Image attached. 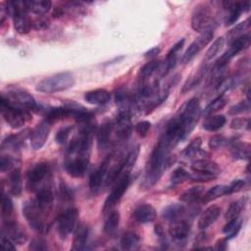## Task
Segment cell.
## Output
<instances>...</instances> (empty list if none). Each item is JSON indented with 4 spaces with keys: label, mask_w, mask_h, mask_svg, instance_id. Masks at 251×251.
Returning <instances> with one entry per match:
<instances>
[{
    "label": "cell",
    "mask_w": 251,
    "mask_h": 251,
    "mask_svg": "<svg viewBox=\"0 0 251 251\" xmlns=\"http://www.w3.org/2000/svg\"><path fill=\"white\" fill-rule=\"evenodd\" d=\"M69 117H72V111L67 105H65L63 107H56L47 111L45 120L48 121L50 124H53L57 121H60Z\"/></svg>",
    "instance_id": "4dcf8cb0"
},
{
    "label": "cell",
    "mask_w": 251,
    "mask_h": 251,
    "mask_svg": "<svg viewBox=\"0 0 251 251\" xmlns=\"http://www.w3.org/2000/svg\"><path fill=\"white\" fill-rule=\"evenodd\" d=\"M214 37L213 30H207L202 32L186 49L184 54L182 55L181 62L183 64L189 63L205 46H207Z\"/></svg>",
    "instance_id": "30bf717a"
},
{
    "label": "cell",
    "mask_w": 251,
    "mask_h": 251,
    "mask_svg": "<svg viewBox=\"0 0 251 251\" xmlns=\"http://www.w3.org/2000/svg\"><path fill=\"white\" fill-rule=\"evenodd\" d=\"M249 45H250V36H249V34H245V35L235 39L234 41H232L230 43L229 48L216 61L215 70L222 71L230 62V60L233 57H235L238 53H240L241 51L248 48Z\"/></svg>",
    "instance_id": "52a82bcc"
},
{
    "label": "cell",
    "mask_w": 251,
    "mask_h": 251,
    "mask_svg": "<svg viewBox=\"0 0 251 251\" xmlns=\"http://www.w3.org/2000/svg\"><path fill=\"white\" fill-rule=\"evenodd\" d=\"M50 25V22L48 19L40 17L37 18L36 20H34L32 22V27L36 30H42V29H46Z\"/></svg>",
    "instance_id": "6f0895ef"
},
{
    "label": "cell",
    "mask_w": 251,
    "mask_h": 251,
    "mask_svg": "<svg viewBox=\"0 0 251 251\" xmlns=\"http://www.w3.org/2000/svg\"><path fill=\"white\" fill-rule=\"evenodd\" d=\"M13 243L14 242L10 238H8L6 235H4V234L1 235V245L3 248H5L7 250H15L16 247L14 246Z\"/></svg>",
    "instance_id": "91938a15"
},
{
    "label": "cell",
    "mask_w": 251,
    "mask_h": 251,
    "mask_svg": "<svg viewBox=\"0 0 251 251\" xmlns=\"http://www.w3.org/2000/svg\"><path fill=\"white\" fill-rule=\"evenodd\" d=\"M190 231V225L185 220H176L172 222L169 227V234L176 243H182L186 240Z\"/></svg>",
    "instance_id": "e0dca14e"
},
{
    "label": "cell",
    "mask_w": 251,
    "mask_h": 251,
    "mask_svg": "<svg viewBox=\"0 0 251 251\" xmlns=\"http://www.w3.org/2000/svg\"><path fill=\"white\" fill-rule=\"evenodd\" d=\"M227 238H221L216 242V246L214 249L219 250V251H225L227 248Z\"/></svg>",
    "instance_id": "94428289"
},
{
    "label": "cell",
    "mask_w": 251,
    "mask_h": 251,
    "mask_svg": "<svg viewBox=\"0 0 251 251\" xmlns=\"http://www.w3.org/2000/svg\"><path fill=\"white\" fill-rule=\"evenodd\" d=\"M226 189H227L226 185H222V184L215 185L202 195V197H201L202 201L204 203H209L211 201H214L217 198L226 195Z\"/></svg>",
    "instance_id": "74e56055"
},
{
    "label": "cell",
    "mask_w": 251,
    "mask_h": 251,
    "mask_svg": "<svg viewBox=\"0 0 251 251\" xmlns=\"http://www.w3.org/2000/svg\"><path fill=\"white\" fill-rule=\"evenodd\" d=\"M200 111L199 100L194 97L186 101L174 117L181 128L182 140L185 139L195 127L200 116Z\"/></svg>",
    "instance_id": "6da1fadb"
},
{
    "label": "cell",
    "mask_w": 251,
    "mask_h": 251,
    "mask_svg": "<svg viewBox=\"0 0 251 251\" xmlns=\"http://www.w3.org/2000/svg\"><path fill=\"white\" fill-rule=\"evenodd\" d=\"M116 102L120 106V108L123 110V112H127V113H128L129 106L132 104V100L129 94L124 89H120L116 92Z\"/></svg>",
    "instance_id": "7bdbcfd3"
},
{
    "label": "cell",
    "mask_w": 251,
    "mask_h": 251,
    "mask_svg": "<svg viewBox=\"0 0 251 251\" xmlns=\"http://www.w3.org/2000/svg\"><path fill=\"white\" fill-rule=\"evenodd\" d=\"M133 218L140 224H148L155 220L156 211L150 204H140L133 210Z\"/></svg>",
    "instance_id": "ffe728a7"
},
{
    "label": "cell",
    "mask_w": 251,
    "mask_h": 251,
    "mask_svg": "<svg viewBox=\"0 0 251 251\" xmlns=\"http://www.w3.org/2000/svg\"><path fill=\"white\" fill-rule=\"evenodd\" d=\"M72 131V126H64L60 128L55 136V140L58 144H65L69 139L70 133Z\"/></svg>",
    "instance_id": "681fc988"
},
{
    "label": "cell",
    "mask_w": 251,
    "mask_h": 251,
    "mask_svg": "<svg viewBox=\"0 0 251 251\" xmlns=\"http://www.w3.org/2000/svg\"><path fill=\"white\" fill-rule=\"evenodd\" d=\"M215 19L211 8L207 4H199L195 7L191 17V27L197 32L213 30Z\"/></svg>",
    "instance_id": "5b68a950"
},
{
    "label": "cell",
    "mask_w": 251,
    "mask_h": 251,
    "mask_svg": "<svg viewBox=\"0 0 251 251\" xmlns=\"http://www.w3.org/2000/svg\"><path fill=\"white\" fill-rule=\"evenodd\" d=\"M1 113L12 128H19L30 120V114L27 110L10 104L4 95L1 96Z\"/></svg>",
    "instance_id": "3957f363"
},
{
    "label": "cell",
    "mask_w": 251,
    "mask_h": 251,
    "mask_svg": "<svg viewBox=\"0 0 251 251\" xmlns=\"http://www.w3.org/2000/svg\"><path fill=\"white\" fill-rule=\"evenodd\" d=\"M13 210H14V205L11 198L8 195L3 194L2 201H1V215L4 221L11 220L10 217L13 214Z\"/></svg>",
    "instance_id": "ee69618b"
},
{
    "label": "cell",
    "mask_w": 251,
    "mask_h": 251,
    "mask_svg": "<svg viewBox=\"0 0 251 251\" xmlns=\"http://www.w3.org/2000/svg\"><path fill=\"white\" fill-rule=\"evenodd\" d=\"M249 125H250V121L249 119H244V118H235L231 121L230 123V127L233 129H240L243 128L245 126H247V127L249 128Z\"/></svg>",
    "instance_id": "11a10c76"
},
{
    "label": "cell",
    "mask_w": 251,
    "mask_h": 251,
    "mask_svg": "<svg viewBox=\"0 0 251 251\" xmlns=\"http://www.w3.org/2000/svg\"><path fill=\"white\" fill-rule=\"evenodd\" d=\"M201 138L197 137L195 139H193L187 146L186 148L183 150L182 155L185 158H191L194 157L195 155H197L200 152V146H201Z\"/></svg>",
    "instance_id": "f6af8a7d"
},
{
    "label": "cell",
    "mask_w": 251,
    "mask_h": 251,
    "mask_svg": "<svg viewBox=\"0 0 251 251\" xmlns=\"http://www.w3.org/2000/svg\"><path fill=\"white\" fill-rule=\"evenodd\" d=\"M190 168L192 169L193 172H199V173H205V174H210L218 176L221 174V168L219 165L213 161L207 160V159H198L194 160Z\"/></svg>",
    "instance_id": "d6986e66"
},
{
    "label": "cell",
    "mask_w": 251,
    "mask_h": 251,
    "mask_svg": "<svg viewBox=\"0 0 251 251\" xmlns=\"http://www.w3.org/2000/svg\"><path fill=\"white\" fill-rule=\"evenodd\" d=\"M121 216L118 211H111L104 223V231L108 235H114L119 227Z\"/></svg>",
    "instance_id": "1f68e13d"
},
{
    "label": "cell",
    "mask_w": 251,
    "mask_h": 251,
    "mask_svg": "<svg viewBox=\"0 0 251 251\" xmlns=\"http://www.w3.org/2000/svg\"><path fill=\"white\" fill-rule=\"evenodd\" d=\"M225 41H226L225 37H223V36L218 37L217 39L214 40L212 45L208 48V50L205 53V58H204L205 63L214 59L223 50V48L225 46Z\"/></svg>",
    "instance_id": "f35d334b"
},
{
    "label": "cell",
    "mask_w": 251,
    "mask_h": 251,
    "mask_svg": "<svg viewBox=\"0 0 251 251\" xmlns=\"http://www.w3.org/2000/svg\"><path fill=\"white\" fill-rule=\"evenodd\" d=\"M246 202H247L246 198H241V199H238V200L230 203V205L228 206V208L226 211L225 219L226 221H229V220L238 218L241 211L244 209Z\"/></svg>",
    "instance_id": "e575fe53"
},
{
    "label": "cell",
    "mask_w": 251,
    "mask_h": 251,
    "mask_svg": "<svg viewBox=\"0 0 251 251\" xmlns=\"http://www.w3.org/2000/svg\"><path fill=\"white\" fill-rule=\"evenodd\" d=\"M88 226L84 223L77 224L75 229V234L73 238V250L79 251L83 250L85 248L87 238H88Z\"/></svg>",
    "instance_id": "7402d4cb"
},
{
    "label": "cell",
    "mask_w": 251,
    "mask_h": 251,
    "mask_svg": "<svg viewBox=\"0 0 251 251\" xmlns=\"http://www.w3.org/2000/svg\"><path fill=\"white\" fill-rule=\"evenodd\" d=\"M187 179H189V174L181 167L176 168L171 176V182L175 185L179 184Z\"/></svg>",
    "instance_id": "bcb514c9"
},
{
    "label": "cell",
    "mask_w": 251,
    "mask_h": 251,
    "mask_svg": "<svg viewBox=\"0 0 251 251\" xmlns=\"http://www.w3.org/2000/svg\"><path fill=\"white\" fill-rule=\"evenodd\" d=\"M111 157L112 156H108L107 158H105L104 161L100 164V166L91 174L89 178V187L92 191L98 190L102 185L103 181L106 180L108 168L111 162Z\"/></svg>",
    "instance_id": "ac0fdd59"
},
{
    "label": "cell",
    "mask_w": 251,
    "mask_h": 251,
    "mask_svg": "<svg viewBox=\"0 0 251 251\" xmlns=\"http://www.w3.org/2000/svg\"><path fill=\"white\" fill-rule=\"evenodd\" d=\"M217 178L216 176L210 175V174H205V173H199V172H194L193 174H189V179L192 181H198V182H207L211 181L213 179Z\"/></svg>",
    "instance_id": "c3c4849f"
},
{
    "label": "cell",
    "mask_w": 251,
    "mask_h": 251,
    "mask_svg": "<svg viewBox=\"0 0 251 251\" xmlns=\"http://www.w3.org/2000/svg\"><path fill=\"white\" fill-rule=\"evenodd\" d=\"M224 8L229 11L226 19V25H230L234 24L240 17V15L243 12H247L250 9V2L249 1H244V2H239V1H230V0H226L222 2Z\"/></svg>",
    "instance_id": "5bb4252c"
},
{
    "label": "cell",
    "mask_w": 251,
    "mask_h": 251,
    "mask_svg": "<svg viewBox=\"0 0 251 251\" xmlns=\"http://www.w3.org/2000/svg\"><path fill=\"white\" fill-rule=\"evenodd\" d=\"M245 185V180L243 179H234L230 182L229 185H227L226 189V194H231L234 192L240 191Z\"/></svg>",
    "instance_id": "db71d44e"
},
{
    "label": "cell",
    "mask_w": 251,
    "mask_h": 251,
    "mask_svg": "<svg viewBox=\"0 0 251 251\" xmlns=\"http://www.w3.org/2000/svg\"><path fill=\"white\" fill-rule=\"evenodd\" d=\"M44 212L35 201L25 202L23 207V215L29 226L40 233H45L48 230V224L44 220Z\"/></svg>",
    "instance_id": "277c9868"
},
{
    "label": "cell",
    "mask_w": 251,
    "mask_h": 251,
    "mask_svg": "<svg viewBox=\"0 0 251 251\" xmlns=\"http://www.w3.org/2000/svg\"><path fill=\"white\" fill-rule=\"evenodd\" d=\"M226 143V139L223 135H214L210 137L208 145L211 149H218Z\"/></svg>",
    "instance_id": "f5cc1de1"
},
{
    "label": "cell",
    "mask_w": 251,
    "mask_h": 251,
    "mask_svg": "<svg viewBox=\"0 0 251 251\" xmlns=\"http://www.w3.org/2000/svg\"><path fill=\"white\" fill-rule=\"evenodd\" d=\"M114 130V125L111 122H105L97 131V145L100 150L106 149L110 145L111 135Z\"/></svg>",
    "instance_id": "d4e9b609"
},
{
    "label": "cell",
    "mask_w": 251,
    "mask_h": 251,
    "mask_svg": "<svg viewBox=\"0 0 251 251\" xmlns=\"http://www.w3.org/2000/svg\"><path fill=\"white\" fill-rule=\"evenodd\" d=\"M226 121V120L223 115L209 116L203 123V128L208 131H216L225 126Z\"/></svg>",
    "instance_id": "836d02e7"
},
{
    "label": "cell",
    "mask_w": 251,
    "mask_h": 251,
    "mask_svg": "<svg viewBox=\"0 0 251 251\" xmlns=\"http://www.w3.org/2000/svg\"><path fill=\"white\" fill-rule=\"evenodd\" d=\"M184 44V38H181L180 40H178L171 49L170 51L168 52L167 54V57H176V54L178 53V51L182 48Z\"/></svg>",
    "instance_id": "680465c9"
},
{
    "label": "cell",
    "mask_w": 251,
    "mask_h": 251,
    "mask_svg": "<svg viewBox=\"0 0 251 251\" xmlns=\"http://www.w3.org/2000/svg\"><path fill=\"white\" fill-rule=\"evenodd\" d=\"M221 208L217 205L208 207L200 216L198 220V227L200 229H206L213 225L221 215Z\"/></svg>",
    "instance_id": "44dd1931"
},
{
    "label": "cell",
    "mask_w": 251,
    "mask_h": 251,
    "mask_svg": "<svg viewBox=\"0 0 251 251\" xmlns=\"http://www.w3.org/2000/svg\"><path fill=\"white\" fill-rule=\"evenodd\" d=\"M151 128V123L148 121H141L136 124L135 130L139 136L145 137Z\"/></svg>",
    "instance_id": "816d5d0a"
},
{
    "label": "cell",
    "mask_w": 251,
    "mask_h": 251,
    "mask_svg": "<svg viewBox=\"0 0 251 251\" xmlns=\"http://www.w3.org/2000/svg\"><path fill=\"white\" fill-rule=\"evenodd\" d=\"M241 225H242V221L239 218L229 220L227 222V224L224 226L223 232L226 234L227 239H230V238L236 236V234L240 230Z\"/></svg>",
    "instance_id": "60d3db41"
},
{
    "label": "cell",
    "mask_w": 251,
    "mask_h": 251,
    "mask_svg": "<svg viewBox=\"0 0 251 251\" xmlns=\"http://www.w3.org/2000/svg\"><path fill=\"white\" fill-rule=\"evenodd\" d=\"M250 27V19H247L245 20L244 22L242 23H239L237 24L235 26H233L226 34V38H227V41L229 43H231L232 41H234L235 39L245 35L246 31L249 29Z\"/></svg>",
    "instance_id": "d6a6232c"
},
{
    "label": "cell",
    "mask_w": 251,
    "mask_h": 251,
    "mask_svg": "<svg viewBox=\"0 0 251 251\" xmlns=\"http://www.w3.org/2000/svg\"><path fill=\"white\" fill-rule=\"evenodd\" d=\"M159 53H160V48L158 46H156V47H153V48L149 49L148 51H146L144 53V57H146V58H153V57L157 56Z\"/></svg>",
    "instance_id": "6125c7cd"
},
{
    "label": "cell",
    "mask_w": 251,
    "mask_h": 251,
    "mask_svg": "<svg viewBox=\"0 0 251 251\" xmlns=\"http://www.w3.org/2000/svg\"><path fill=\"white\" fill-rule=\"evenodd\" d=\"M51 125L52 124H50L48 121L43 120L31 130L29 135L30 145L34 150H39L44 146L50 133Z\"/></svg>",
    "instance_id": "4fadbf2b"
},
{
    "label": "cell",
    "mask_w": 251,
    "mask_h": 251,
    "mask_svg": "<svg viewBox=\"0 0 251 251\" xmlns=\"http://www.w3.org/2000/svg\"><path fill=\"white\" fill-rule=\"evenodd\" d=\"M15 159L11 156H1L0 158V170L2 173L8 172V171H12L13 169H15Z\"/></svg>",
    "instance_id": "7dc6e473"
},
{
    "label": "cell",
    "mask_w": 251,
    "mask_h": 251,
    "mask_svg": "<svg viewBox=\"0 0 251 251\" xmlns=\"http://www.w3.org/2000/svg\"><path fill=\"white\" fill-rule=\"evenodd\" d=\"M251 146L247 142H236L230 147V155L234 160H249Z\"/></svg>",
    "instance_id": "f1b7e54d"
},
{
    "label": "cell",
    "mask_w": 251,
    "mask_h": 251,
    "mask_svg": "<svg viewBox=\"0 0 251 251\" xmlns=\"http://www.w3.org/2000/svg\"><path fill=\"white\" fill-rule=\"evenodd\" d=\"M79 217V212L76 208H68L57 220V231L61 239H65L73 232L76 226Z\"/></svg>",
    "instance_id": "8992f818"
},
{
    "label": "cell",
    "mask_w": 251,
    "mask_h": 251,
    "mask_svg": "<svg viewBox=\"0 0 251 251\" xmlns=\"http://www.w3.org/2000/svg\"><path fill=\"white\" fill-rule=\"evenodd\" d=\"M114 129L116 132V135L121 140L127 139L132 130V125L130 122L129 113L127 112H120L119 116L117 117L116 123L114 125Z\"/></svg>",
    "instance_id": "2e32d148"
},
{
    "label": "cell",
    "mask_w": 251,
    "mask_h": 251,
    "mask_svg": "<svg viewBox=\"0 0 251 251\" xmlns=\"http://www.w3.org/2000/svg\"><path fill=\"white\" fill-rule=\"evenodd\" d=\"M250 106H249V102L247 101H240L239 103L231 106L228 110V114L231 116H235L244 112H247L249 110Z\"/></svg>",
    "instance_id": "f907efd6"
},
{
    "label": "cell",
    "mask_w": 251,
    "mask_h": 251,
    "mask_svg": "<svg viewBox=\"0 0 251 251\" xmlns=\"http://www.w3.org/2000/svg\"><path fill=\"white\" fill-rule=\"evenodd\" d=\"M25 5L28 12L41 16L51 9L52 3L49 0H25Z\"/></svg>",
    "instance_id": "83f0119b"
},
{
    "label": "cell",
    "mask_w": 251,
    "mask_h": 251,
    "mask_svg": "<svg viewBox=\"0 0 251 251\" xmlns=\"http://www.w3.org/2000/svg\"><path fill=\"white\" fill-rule=\"evenodd\" d=\"M9 190L10 193L16 197H19L23 191L22 174L19 168L13 169L9 174Z\"/></svg>",
    "instance_id": "4316f807"
},
{
    "label": "cell",
    "mask_w": 251,
    "mask_h": 251,
    "mask_svg": "<svg viewBox=\"0 0 251 251\" xmlns=\"http://www.w3.org/2000/svg\"><path fill=\"white\" fill-rule=\"evenodd\" d=\"M111 99V94L108 90L104 88H97L87 91L84 94V100L93 105H103L109 102Z\"/></svg>",
    "instance_id": "cb8c5ba5"
},
{
    "label": "cell",
    "mask_w": 251,
    "mask_h": 251,
    "mask_svg": "<svg viewBox=\"0 0 251 251\" xmlns=\"http://www.w3.org/2000/svg\"><path fill=\"white\" fill-rule=\"evenodd\" d=\"M50 176V168L47 163H37L33 165L26 174V187L30 191H37L45 178Z\"/></svg>",
    "instance_id": "ba28073f"
},
{
    "label": "cell",
    "mask_w": 251,
    "mask_h": 251,
    "mask_svg": "<svg viewBox=\"0 0 251 251\" xmlns=\"http://www.w3.org/2000/svg\"><path fill=\"white\" fill-rule=\"evenodd\" d=\"M2 234L6 235L14 243L17 244H24L27 240L26 232L22 228V226L17 222L12 220L4 221Z\"/></svg>",
    "instance_id": "9a60e30c"
},
{
    "label": "cell",
    "mask_w": 251,
    "mask_h": 251,
    "mask_svg": "<svg viewBox=\"0 0 251 251\" xmlns=\"http://www.w3.org/2000/svg\"><path fill=\"white\" fill-rule=\"evenodd\" d=\"M89 157L81 155H74L67 157L65 161V169L73 177H81L88 167Z\"/></svg>",
    "instance_id": "7c38bea8"
},
{
    "label": "cell",
    "mask_w": 251,
    "mask_h": 251,
    "mask_svg": "<svg viewBox=\"0 0 251 251\" xmlns=\"http://www.w3.org/2000/svg\"><path fill=\"white\" fill-rule=\"evenodd\" d=\"M6 99L10 104L27 111L36 110L38 108L34 98L23 89H14L10 91Z\"/></svg>",
    "instance_id": "8fae6325"
},
{
    "label": "cell",
    "mask_w": 251,
    "mask_h": 251,
    "mask_svg": "<svg viewBox=\"0 0 251 251\" xmlns=\"http://www.w3.org/2000/svg\"><path fill=\"white\" fill-rule=\"evenodd\" d=\"M161 66V63L159 60H151L148 63H146L139 71V77L140 79L144 80L147 79L148 77H150L157 70L158 68Z\"/></svg>",
    "instance_id": "b9f144b4"
},
{
    "label": "cell",
    "mask_w": 251,
    "mask_h": 251,
    "mask_svg": "<svg viewBox=\"0 0 251 251\" xmlns=\"http://www.w3.org/2000/svg\"><path fill=\"white\" fill-rule=\"evenodd\" d=\"M185 214V208L182 204H171L167 206L162 213V217L167 221H176L180 220Z\"/></svg>",
    "instance_id": "f546056e"
},
{
    "label": "cell",
    "mask_w": 251,
    "mask_h": 251,
    "mask_svg": "<svg viewBox=\"0 0 251 251\" xmlns=\"http://www.w3.org/2000/svg\"><path fill=\"white\" fill-rule=\"evenodd\" d=\"M28 248L34 251H42V250H46L47 246H46V242L42 238H34L30 241Z\"/></svg>",
    "instance_id": "9f6ffc18"
},
{
    "label": "cell",
    "mask_w": 251,
    "mask_h": 251,
    "mask_svg": "<svg viewBox=\"0 0 251 251\" xmlns=\"http://www.w3.org/2000/svg\"><path fill=\"white\" fill-rule=\"evenodd\" d=\"M129 180H130L129 172L124 171L120 178L116 180V184L113 190L111 191V193L108 195V197L104 202V206H103L104 212L107 210H110L117 202L120 201V199L123 197V195L125 194V192L126 191L129 185Z\"/></svg>",
    "instance_id": "9c48e42d"
},
{
    "label": "cell",
    "mask_w": 251,
    "mask_h": 251,
    "mask_svg": "<svg viewBox=\"0 0 251 251\" xmlns=\"http://www.w3.org/2000/svg\"><path fill=\"white\" fill-rule=\"evenodd\" d=\"M227 100H228V99H227L225 95H220V96H218L217 98H215L212 102H210V103L206 106V108H205L204 111H203V114H204L205 116H210V115H212L213 113H215V112H217V111L223 109V108L226 105Z\"/></svg>",
    "instance_id": "ab89813d"
},
{
    "label": "cell",
    "mask_w": 251,
    "mask_h": 251,
    "mask_svg": "<svg viewBox=\"0 0 251 251\" xmlns=\"http://www.w3.org/2000/svg\"><path fill=\"white\" fill-rule=\"evenodd\" d=\"M54 195L49 186H42L35 192V203L43 210L47 211L51 208Z\"/></svg>",
    "instance_id": "603a6c76"
},
{
    "label": "cell",
    "mask_w": 251,
    "mask_h": 251,
    "mask_svg": "<svg viewBox=\"0 0 251 251\" xmlns=\"http://www.w3.org/2000/svg\"><path fill=\"white\" fill-rule=\"evenodd\" d=\"M30 133L31 131L29 129H25L17 134L9 135L2 141L1 149H18L21 146V144L27 138V136L30 135Z\"/></svg>",
    "instance_id": "484cf974"
},
{
    "label": "cell",
    "mask_w": 251,
    "mask_h": 251,
    "mask_svg": "<svg viewBox=\"0 0 251 251\" xmlns=\"http://www.w3.org/2000/svg\"><path fill=\"white\" fill-rule=\"evenodd\" d=\"M75 84V76L69 72L58 73L56 75L45 77L36 85V90L39 92L51 94L60 91H65Z\"/></svg>",
    "instance_id": "7a4b0ae2"
},
{
    "label": "cell",
    "mask_w": 251,
    "mask_h": 251,
    "mask_svg": "<svg viewBox=\"0 0 251 251\" xmlns=\"http://www.w3.org/2000/svg\"><path fill=\"white\" fill-rule=\"evenodd\" d=\"M140 238L138 234L133 231L126 232L121 239V247L123 250H133L139 245Z\"/></svg>",
    "instance_id": "8d00e7d4"
},
{
    "label": "cell",
    "mask_w": 251,
    "mask_h": 251,
    "mask_svg": "<svg viewBox=\"0 0 251 251\" xmlns=\"http://www.w3.org/2000/svg\"><path fill=\"white\" fill-rule=\"evenodd\" d=\"M204 194L203 186H193L179 195V200L185 203H193L200 199Z\"/></svg>",
    "instance_id": "d590c367"
}]
</instances>
